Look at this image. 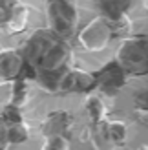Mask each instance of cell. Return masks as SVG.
Segmentation results:
<instances>
[{
  "instance_id": "1",
  "label": "cell",
  "mask_w": 148,
  "mask_h": 150,
  "mask_svg": "<svg viewBox=\"0 0 148 150\" xmlns=\"http://www.w3.org/2000/svg\"><path fill=\"white\" fill-rule=\"evenodd\" d=\"M48 24L55 35H70L77 24V9L71 0H49L48 2Z\"/></svg>"
},
{
  "instance_id": "3",
  "label": "cell",
  "mask_w": 148,
  "mask_h": 150,
  "mask_svg": "<svg viewBox=\"0 0 148 150\" xmlns=\"http://www.w3.org/2000/svg\"><path fill=\"white\" fill-rule=\"evenodd\" d=\"M24 66V59H22L17 51L13 50H4L0 51V82H7L18 77Z\"/></svg>"
},
{
  "instance_id": "4",
  "label": "cell",
  "mask_w": 148,
  "mask_h": 150,
  "mask_svg": "<svg viewBox=\"0 0 148 150\" xmlns=\"http://www.w3.org/2000/svg\"><path fill=\"white\" fill-rule=\"evenodd\" d=\"M71 126V119L66 112H53L42 125V132L48 136H68V130Z\"/></svg>"
},
{
  "instance_id": "6",
  "label": "cell",
  "mask_w": 148,
  "mask_h": 150,
  "mask_svg": "<svg viewBox=\"0 0 148 150\" xmlns=\"http://www.w3.org/2000/svg\"><path fill=\"white\" fill-rule=\"evenodd\" d=\"M86 110L90 112L93 121H101L102 115H104V104H102V101L99 97H95V95H92L90 99L86 101Z\"/></svg>"
},
{
  "instance_id": "2",
  "label": "cell",
  "mask_w": 148,
  "mask_h": 150,
  "mask_svg": "<svg viewBox=\"0 0 148 150\" xmlns=\"http://www.w3.org/2000/svg\"><path fill=\"white\" fill-rule=\"evenodd\" d=\"M110 35H112V31H110V26L106 24L104 18L99 17V18L92 20L90 24H88L82 31H80L79 40H80V44H82L86 50L97 51V50H102V48L108 44Z\"/></svg>"
},
{
  "instance_id": "7",
  "label": "cell",
  "mask_w": 148,
  "mask_h": 150,
  "mask_svg": "<svg viewBox=\"0 0 148 150\" xmlns=\"http://www.w3.org/2000/svg\"><path fill=\"white\" fill-rule=\"evenodd\" d=\"M42 150H70V145L64 136H48Z\"/></svg>"
},
{
  "instance_id": "5",
  "label": "cell",
  "mask_w": 148,
  "mask_h": 150,
  "mask_svg": "<svg viewBox=\"0 0 148 150\" xmlns=\"http://www.w3.org/2000/svg\"><path fill=\"white\" fill-rule=\"evenodd\" d=\"M95 82H99V86L104 90V92H113V90H117L121 86V82H123L121 70L117 68L115 64H110L101 71L99 79H95Z\"/></svg>"
}]
</instances>
